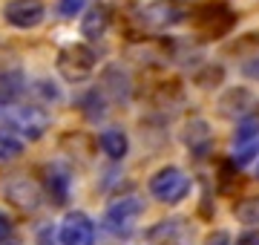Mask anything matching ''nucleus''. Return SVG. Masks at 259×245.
<instances>
[{
	"instance_id": "f257e3e1",
	"label": "nucleus",
	"mask_w": 259,
	"mask_h": 245,
	"mask_svg": "<svg viewBox=\"0 0 259 245\" xmlns=\"http://www.w3.org/2000/svg\"><path fill=\"white\" fill-rule=\"evenodd\" d=\"M0 124L3 130L15 133L18 139L35 142L49 127V115L35 104H18V101H0Z\"/></svg>"
},
{
	"instance_id": "f03ea898",
	"label": "nucleus",
	"mask_w": 259,
	"mask_h": 245,
	"mask_svg": "<svg viewBox=\"0 0 259 245\" xmlns=\"http://www.w3.org/2000/svg\"><path fill=\"white\" fill-rule=\"evenodd\" d=\"M95 66H98V49H93L90 44H69L58 52V72L69 84L87 81Z\"/></svg>"
},
{
	"instance_id": "7ed1b4c3",
	"label": "nucleus",
	"mask_w": 259,
	"mask_h": 245,
	"mask_svg": "<svg viewBox=\"0 0 259 245\" xmlns=\"http://www.w3.org/2000/svg\"><path fill=\"white\" fill-rule=\"evenodd\" d=\"M190 18L199 29H204L207 38H222L236 26V15H233L231 3H225V0H204L190 12Z\"/></svg>"
},
{
	"instance_id": "20e7f679",
	"label": "nucleus",
	"mask_w": 259,
	"mask_h": 245,
	"mask_svg": "<svg viewBox=\"0 0 259 245\" xmlns=\"http://www.w3.org/2000/svg\"><path fill=\"white\" fill-rule=\"evenodd\" d=\"M150 193L158 202H164V205H176V202H182L190 193V179L185 176V170H179L170 165V168H161L158 173H153Z\"/></svg>"
},
{
	"instance_id": "39448f33",
	"label": "nucleus",
	"mask_w": 259,
	"mask_h": 245,
	"mask_svg": "<svg viewBox=\"0 0 259 245\" xmlns=\"http://www.w3.org/2000/svg\"><path fill=\"white\" fill-rule=\"evenodd\" d=\"M141 23L147 29H170L182 23V20L190 15V6H187L185 0H153L147 6H141Z\"/></svg>"
},
{
	"instance_id": "423d86ee",
	"label": "nucleus",
	"mask_w": 259,
	"mask_h": 245,
	"mask_svg": "<svg viewBox=\"0 0 259 245\" xmlns=\"http://www.w3.org/2000/svg\"><path fill=\"white\" fill-rule=\"evenodd\" d=\"M141 211H144L141 199H136V196H124V199H118V202H112V205L107 208L104 225L110 228L112 234L127 236V234H133V228H136V222H139Z\"/></svg>"
},
{
	"instance_id": "0eeeda50",
	"label": "nucleus",
	"mask_w": 259,
	"mask_h": 245,
	"mask_svg": "<svg viewBox=\"0 0 259 245\" xmlns=\"http://www.w3.org/2000/svg\"><path fill=\"white\" fill-rule=\"evenodd\" d=\"M3 196L9 199L15 208H20V211H37V205H40L37 185L29 176H20V173L3 179Z\"/></svg>"
},
{
	"instance_id": "6e6552de",
	"label": "nucleus",
	"mask_w": 259,
	"mask_h": 245,
	"mask_svg": "<svg viewBox=\"0 0 259 245\" xmlns=\"http://www.w3.org/2000/svg\"><path fill=\"white\" fill-rule=\"evenodd\" d=\"M47 15L44 0H9L3 6V18L15 29H35Z\"/></svg>"
},
{
	"instance_id": "1a4fd4ad",
	"label": "nucleus",
	"mask_w": 259,
	"mask_h": 245,
	"mask_svg": "<svg viewBox=\"0 0 259 245\" xmlns=\"http://www.w3.org/2000/svg\"><path fill=\"white\" fill-rule=\"evenodd\" d=\"M61 245H95V225L93 219L87 217L83 211H72L66 214L58 231Z\"/></svg>"
},
{
	"instance_id": "9d476101",
	"label": "nucleus",
	"mask_w": 259,
	"mask_h": 245,
	"mask_svg": "<svg viewBox=\"0 0 259 245\" xmlns=\"http://www.w3.org/2000/svg\"><path fill=\"white\" fill-rule=\"evenodd\" d=\"M216 110L222 118H245L250 110H256V98L245 87H233L216 101Z\"/></svg>"
},
{
	"instance_id": "9b49d317",
	"label": "nucleus",
	"mask_w": 259,
	"mask_h": 245,
	"mask_svg": "<svg viewBox=\"0 0 259 245\" xmlns=\"http://www.w3.org/2000/svg\"><path fill=\"white\" fill-rule=\"evenodd\" d=\"M107 29H110V9H107L104 3H95V6H90V9L83 12L81 35L87 40H98Z\"/></svg>"
},
{
	"instance_id": "f8f14e48",
	"label": "nucleus",
	"mask_w": 259,
	"mask_h": 245,
	"mask_svg": "<svg viewBox=\"0 0 259 245\" xmlns=\"http://www.w3.org/2000/svg\"><path fill=\"white\" fill-rule=\"evenodd\" d=\"M47 190L55 205H64L69 199V170L64 165H47Z\"/></svg>"
},
{
	"instance_id": "ddd939ff",
	"label": "nucleus",
	"mask_w": 259,
	"mask_h": 245,
	"mask_svg": "<svg viewBox=\"0 0 259 245\" xmlns=\"http://www.w3.org/2000/svg\"><path fill=\"white\" fill-rule=\"evenodd\" d=\"M185 142L187 147L193 153H207V147H210L213 136H210V127H207V121H202V118H193V121L185 127Z\"/></svg>"
},
{
	"instance_id": "4468645a",
	"label": "nucleus",
	"mask_w": 259,
	"mask_h": 245,
	"mask_svg": "<svg viewBox=\"0 0 259 245\" xmlns=\"http://www.w3.org/2000/svg\"><path fill=\"white\" fill-rule=\"evenodd\" d=\"M104 84H107V90H110L112 101H127L130 98V78L127 72L121 69V66H107L104 69Z\"/></svg>"
},
{
	"instance_id": "2eb2a0df",
	"label": "nucleus",
	"mask_w": 259,
	"mask_h": 245,
	"mask_svg": "<svg viewBox=\"0 0 259 245\" xmlns=\"http://www.w3.org/2000/svg\"><path fill=\"white\" fill-rule=\"evenodd\" d=\"M98 144H101V150L110 156V159H124L130 150V142L127 136L121 130H104L101 136H98Z\"/></svg>"
},
{
	"instance_id": "dca6fc26",
	"label": "nucleus",
	"mask_w": 259,
	"mask_h": 245,
	"mask_svg": "<svg viewBox=\"0 0 259 245\" xmlns=\"http://www.w3.org/2000/svg\"><path fill=\"white\" fill-rule=\"evenodd\" d=\"M233 217L242 225H259V196H248L233 205Z\"/></svg>"
},
{
	"instance_id": "f3484780",
	"label": "nucleus",
	"mask_w": 259,
	"mask_h": 245,
	"mask_svg": "<svg viewBox=\"0 0 259 245\" xmlns=\"http://www.w3.org/2000/svg\"><path fill=\"white\" fill-rule=\"evenodd\" d=\"M20 153H23V139H18L15 133H9V130L0 127V161L18 159Z\"/></svg>"
},
{
	"instance_id": "a211bd4d",
	"label": "nucleus",
	"mask_w": 259,
	"mask_h": 245,
	"mask_svg": "<svg viewBox=\"0 0 259 245\" xmlns=\"http://www.w3.org/2000/svg\"><path fill=\"white\" fill-rule=\"evenodd\" d=\"M83 6H87V0H58V12H61L64 18H75V15H81Z\"/></svg>"
},
{
	"instance_id": "6ab92c4d",
	"label": "nucleus",
	"mask_w": 259,
	"mask_h": 245,
	"mask_svg": "<svg viewBox=\"0 0 259 245\" xmlns=\"http://www.w3.org/2000/svg\"><path fill=\"white\" fill-rule=\"evenodd\" d=\"M9 69H20V61L15 58V52L9 47L0 44V72H9Z\"/></svg>"
},
{
	"instance_id": "aec40b11",
	"label": "nucleus",
	"mask_w": 259,
	"mask_h": 245,
	"mask_svg": "<svg viewBox=\"0 0 259 245\" xmlns=\"http://www.w3.org/2000/svg\"><path fill=\"white\" fill-rule=\"evenodd\" d=\"M242 75H248L250 81H259V55L248 58V61L242 64Z\"/></svg>"
},
{
	"instance_id": "412c9836",
	"label": "nucleus",
	"mask_w": 259,
	"mask_h": 245,
	"mask_svg": "<svg viewBox=\"0 0 259 245\" xmlns=\"http://www.w3.org/2000/svg\"><path fill=\"white\" fill-rule=\"evenodd\" d=\"M3 236H12V219L0 211V239H3Z\"/></svg>"
},
{
	"instance_id": "4be33fe9",
	"label": "nucleus",
	"mask_w": 259,
	"mask_h": 245,
	"mask_svg": "<svg viewBox=\"0 0 259 245\" xmlns=\"http://www.w3.org/2000/svg\"><path fill=\"white\" fill-rule=\"evenodd\" d=\"M236 245H259V234H253V231H250V234H242L239 239H236Z\"/></svg>"
},
{
	"instance_id": "5701e85b",
	"label": "nucleus",
	"mask_w": 259,
	"mask_h": 245,
	"mask_svg": "<svg viewBox=\"0 0 259 245\" xmlns=\"http://www.w3.org/2000/svg\"><path fill=\"white\" fill-rule=\"evenodd\" d=\"M225 242H228V234H216L207 239V245H225Z\"/></svg>"
},
{
	"instance_id": "b1692460",
	"label": "nucleus",
	"mask_w": 259,
	"mask_h": 245,
	"mask_svg": "<svg viewBox=\"0 0 259 245\" xmlns=\"http://www.w3.org/2000/svg\"><path fill=\"white\" fill-rule=\"evenodd\" d=\"M0 245H20V242L15 239V236H3V239H0Z\"/></svg>"
},
{
	"instance_id": "393cba45",
	"label": "nucleus",
	"mask_w": 259,
	"mask_h": 245,
	"mask_svg": "<svg viewBox=\"0 0 259 245\" xmlns=\"http://www.w3.org/2000/svg\"><path fill=\"white\" fill-rule=\"evenodd\" d=\"M256 179H259V165H256Z\"/></svg>"
}]
</instances>
